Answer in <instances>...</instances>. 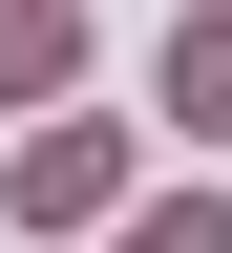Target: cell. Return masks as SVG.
I'll list each match as a JSON object with an SVG mask.
<instances>
[{
	"label": "cell",
	"instance_id": "4",
	"mask_svg": "<svg viewBox=\"0 0 232 253\" xmlns=\"http://www.w3.org/2000/svg\"><path fill=\"white\" fill-rule=\"evenodd\" d=\"M127 253H232V211H211V190H190V211H148V232H127Z\"/></svg>",
	"mask_w": 232,
	"mask_h": 253
},
{
	"label": "cell",
	"instance_id": "1",
	"mask_svg": "<svg viewBox=\"0 0 232 253\" xmlns=\"http://www.w3.org/2000/svg\"><path fill=\"white\" fill-rule=\"evenodd\" d=\"M169 106H190V148H232V0L169 21Z\"/></svg>",
	"mask_w": 232,
	"mask_h": 253
},
{
	"label": "cell",
	"instance_id": "3",
	"mask_svg": "<svg viewBox=\"0 0 232 253\" xmlns=\"http://www.w3.org/2000/svg\"><path fill=\"white\" fill-rule=\"evenodd\" d=\"M63 84V0H0V106H43Z\"/></svg>",
	"mask_w": 232,
	"mask_h": 253
},
{
	"label": "cell",
	"instance_id": "2",
	"mask_svg": "<svg viewBox=\"0 0 232 253\" xmlns=\"http://www.w3.org/2000/svg\"><path fill=\"white\" fill-rule=\"evenodd\" d=\"M106 169H127L106 126H43V148H21V211H106Z\"/></svg>",
	"mask_w": 232,
	"mask_h": 253
}]
</instances>
